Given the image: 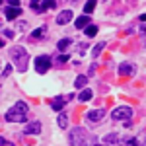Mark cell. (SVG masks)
Listing matches in <instances>:
<instances>
[{"label":"cell","instance_id":"obj_27","mask_svg":"<svg viewBox=\"0 0 146 146\" xmlns=\"http://www.w3.org/2000/svg\"><path fill=\"white\" fill-rule=\"evenodd\" d=\"M140 33H142V35H146V23L142 25V27H140Z\"/></svg>","mask_w":146,"mask_h":146},{"label":"cell","instance_id":"obj_6","mask_svg":"<svg viewBox=\"0 0 146 146\" xmlns=\"http://www.w3.org/2000/svg\"><path fill=\"white\" fill-rule=\"evenodd\" d=\"M39 133H41V123L39 121H33V123L23 127V135H39Z\"/></svg>","mask_w":146,"mask_h":146},{"label":"cell","instance_id":"obj_11","mask_svg":"<svg viewBox=\"0 0 146 146\" xmlns=\"http://www.w3.org/2000/svg\"><path fill=\"white\" fill-rule=\"evenodd\" d=\"M119 74H123V76H133V74H135V66L129 64V62H123V64H119Z\"/></svg>","mask_w":146,"mask_h":146},{"label":"cell","instance_id":"obj_2","mask_svg":"<svg viewBox=\"0 0 146 146\" xmlns=\"http://www.w3.org/2000/svg\"><path fill=\"white\" fill-rule=\"evenodd\" d=\"M10 56H12V60H14V64H16V68H18L20 72H25L27 62H29L27 49H23V47H12L10 49Z\"/></svg>","mask_w":146,"mask_h":146},{"label":"cell","instance_id":"obj_25","mask_svg":"<svg viewBox=\"0 0 146 146\" xmlns=\"http://www.w3.org/2000/svg\"><path fill=\"white\" fill-rule=\"evenodd\" d=\"M56 62H68V55H60L56 58Z\"/></svg>","mask_w":146,"mask_h":146},{"label":"cell","instance_id":"obj_10","mask_svg":"<svg viewBox=\"0 0 146 146\" xmlns=\"http://www.w3.org/2000/svg\"><path fill=\"white\" fill-rule=\"evenodd\" d=\"M70 20H72V12H70V10H62L58 16H56V23H60V25L68 23Z\"/></svg>","mask_w":146,"mask_h":146},{"label":"cell","instance_id":"obj_9","mask_svg":"<svg viewBox=\"0 0 146 146\" xmlns=\"http://www.w3.org/2000/svg\"><path fill=\"white\" fill-rule=\"evenodd\" d=\"M4 16H6V20H16L18 16H22V8H12V6H6Z\"/></svg>","mask_w":146,"mask_h":146},{"label":"cell","instance_id":"obj_13","mask_svg":"<svg viewBox=\"0 0 146 146\" xmlns=\"http://www.w3.org/2000/svg\"><path fill=\"white\" fill-rule=\"evenodd\" d=\"M74 25H76L78 29H82V27H88V25H90V18H88V16H82V18H78V20L74 22Z\"/></svg>","mask_w":146,"mask_h":146},{"label":"cell","instance_id":"obj_24","mask_svg":"<svg viewBox=\"0 0 146 146\" xmlns=\"http://www.w3.org/2000/svg\"><path fill=\"white\" fill-rule=\"evenodd\" d=\"M10 72H12V66H6L4 70H2V78H6V76H8Z\"/></svg>","mask_w":146,"mask_h":146},{"label":"cell","instance_id":"obj_23","mask_svg":"<svg viewBox=\"0 0 146 146\" xmlns=\"http://www.w3.org/2000/svg\"><path fill=\"white\" fill-rule=\"evenodd\" d=\"M0 146H14V144H12V142H8L4 136H0Z\"/></svg>","mask_w":146,"mask_h":146},{"label":"cell","instance_id":"obj_19","mask_svg":"<svg viewBox=\"0 0 146 146\" xmlns=\"http://www.w3.org/2000/svg\"><path fill=\"white\" fill-rule=\"evenodd\" d=\"M121 146H140V142L136 138H127L125 142H121Z\"/></svg>","mask_w":146,"mask_h":146},{"label":"cell","instance_id":"obj_16","mask_svg":"<svg viewBox=\"0 0 146 146\" xmlns=\"http://www.w3.org/2000/svg\"><path fill=\"white\" fill-rule=\"evenodd\" d=\"M119 140V135L117 133H109V135H105V138H103V142H107V144H115Z\"/></svg>","mask_w":146,"mask_h":146},{"label":"cell","instance_id":"obj_26","mask_svg":"<svg viewBox=\"0 0 146 146\" xmlns=\"http://www.w3.org/2000/svg\"><path fill=\"white\" fill-rule=\"evenodd\" d=\"M4 35H6V39H12V37H14V31H12V29H6Z\"/></svg>","mask_w":146,"mask_h":146},{"label":"cell","instance_id":"obj_15","mask_svg":"<svg viewBox=\"0 0 146 146\" xmlns=\"http://www.w3.org/2000/svg\"><path fill=\"white\" fill-rule=\"evenodd\" d=\"M58 127L60 129H68V115L66 113H60L58 115Z\"/></svg>","mask_w":146,"mask_h":146},{"label":"cell","instance_id":"obj_1","mask_svg":"<svg viewBox=\"0 0 146 146\" xmlns=\"http://www.w3.org/2000/svg\"><path fill=\"white\" fill-rule=\"evenodd\" d=\"M27 111H29V107H27L25 101H16V105L4 117H6L8 123H22V121H25V117H27Z\"/></svg>","mask_w":146,"mask_h":146},{"label":"cell","instance_id":"obj_12","mask_svg":"<svg viewBox=\"0 0 146 146\" xmlns=\"http://www.w3.org/2000/svg\"><path fill=\"white\" fill-rule=\"evenodd\" d=\"M70 45H72V39H70V37H64V39H60V41L56 43V49H58V51H66Z\"/></svg>","mask_w":146,"mask_h":146},{"label":"cell","instance_id":"obj_8","mask_svg":"<svg viewBox=\"0 0 146 146\" xmlns=\"http://www.w3.org/2000/svg\"><path fill=\"white\" fill-rule=\"evenodd\" d=\"M103 117H105V111H103V109H90V111H88V119H90V121H96V123H98Z\"/></svg>","mask_w":146,"mask_h":146},{"label":"cell","instance_id":"obj_5","mask_svg":"<svg viewBox=\"0 0 146 146\" xmlns=\"http://www.w3.org/2000/svg\"><path fill=\"white\" fill-rule=\"evenodd\" d=\"M111 115H113L115 121H129V119L133 117V109H131V107H117Z\"/></svg>","mask_w":146,"mask_h":146},{"label":"cell","instance_id":"obj_14","mask_svg":"<svg viewBox=\"0 0 146 146\" xmlns=\"http://www.w3.org/2000/svg\"><path fill=\"white\" fill-rule=\"evenodd\" d=\"M92 96H94V94H92V90H88V88H86V90H82V92H80L78 100L82 101V103H84V101H90V100H92Z\"/></svg>","mask_w":146,"mask_h":146},{"label":"cell","instance_id":"obj_29","mask_svg":"<svg viewBox=\"0 0 146 146\" xmlns=\"http://www.w3.org/2000/svg\"><path fill=\"white\" fill-rule=\"evenodd\" d=\"M96 146H101V144H96Z\"/></svg>","mask_w":146,"mask_h":146},{"label":"cell","instance_id":"obj_28","mask_svg":"<svg viewBox=\"0 0 146 146\" xmlns=\"http://www.w3.org/2000/svg\"><path fill=\"white\" fill-rule=\"evenodd\" d=\"M6 45V43H4V39H0V47H4Z\"/></svg>","mask_w":146,"mask_h":146},{"label":"cell","instance_id":"obj_22","mask_svg":"<svg viewBox=\"0 0 146 146\" xmlns=\"http://www.w3.org/2000/svg\"><path fill=\"white\" fill-rule=\"evenodd\" d=\"M103 47H105V43H98V45L94 47V56H98L101 53V49H103Z\"/></svg>","mask_w":146,"mask_h":146},{"label":"cell","instance_id":"obj_4","mask_svg":"<svg viewBox=\"0 0 146 146\" xmlns=\"http://www.w3.org/2000/svg\"><path fill=\"white\" fill-rule=\"evenodd\" d=\"M51 56L49 55H41V56H37L35 58V70L39 72V74H45L47 70H49V66H51Z\"/></svg>","mask_w":146,"mask_h":146},{"label":"cell","instance_id":"obj_7","mask_svg":"<svg viewBox=\"0 0 146 146\" xmlns=\"http://www.w3.org/2000/svg\"><path fill=\"white\" fill-rule=\"evenodd\" d=\"M64 103H66V96H56L55 100L51 101V107H53V111H62Z\"/></svg>","mask_w":146,"mask_h":146},{"label":"cell","instance_id":"obj_18","mask_svg":"<svg viewBox=\"0 0 146 146\" xmlns=\"http://www.w3.org/2000/svg\"><path fill=\"white\" fill-rule=\"evenodd\" d=\"M74 84H76V88H84V86L88 84V78H86L84 74H80L78 78H76V82H74Z\"/></svg>","mask_w":146,"mask_h":146},{"label":"cell","instance_id":"obj_3","mask_svg":"<svg viewBox=\"0 0 146 146\" xmlns=\"http://www.w3.org/2000/svg\"><path fill=\"white\" fill-rule=\"evenodd\" d=\"M68 144H70V146H88V144H86V135H84V129L74 127V129L68 133Z\"/></svg>","mask_w":146,"mask_h":146},{"label":"cell","instance_id":"obj_17","mask_svg":"<svg viewBox=\"0 0 146 146\" xmlns=\"http://www.w3.org/2000/svg\"><path fill=\"white\" fill-rule=\"evenodd\" d=\"M45 31H47V27H45V25H41L39 29H35L33 33H31V39H41V37L45 35Z\"/></svg>","mask_w":146,"mask_h":146},{"label":"cell","instance_id":"obj_20","mask_svg":"<svg viewBox=\"0 0 146 146\" xmlns=\"http://www.w3.org/2000/svg\"><path fill=\"white\" fill-rule=\"evenodd\" d=\"M94 8H96V2H88L86 6H84V14L88 16V14H92L94 12Z\"/></svg>","mask_w":146,"mask_h":146},{"label":"cell","instance_id":"obj_21","mask_svg":"<svg viewBox=\"0 0 146 146\" xmlns=\"http://www.w3.org/2000/svg\"><path fill=\"white\" fill-rule=\"evenodd\" d=\"M96 33H98V27H96V25H88V27H86V35H88V37H94Z\"/></svg>","mask_w":146,"mask_h":146}]
</instances>
